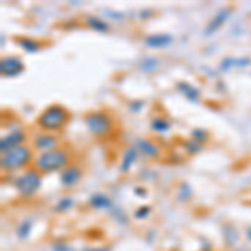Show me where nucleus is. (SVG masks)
Returning <instances> with one entry per match:
<instances>
[{"label": "nucleus", "mask_w": 251, "mask_h": 251, "mask_svg": "<svg viewBox=\"0 0 251 251\" xmlns=\"http://www.w3.org/2000/svg\"><path fill=\"white\" fill-rule=\"evenodd\" d=\"M72 163L71 151L66 148H57L47 152H40L35 156L34 159V168L42 174H50V173H60L64 168H67Z\"/></svg>", "instance_id": "obj_1"}, {"label": "nucleus", "mask_w": 251, "mask_h": 251, "mask_svg": "<svg viewBox=\"0 0 251 251\" xmlns=\"http://www.w3.org/2000/svg\"><path fill=\"white\" fill-rule=\"evenodd\" d=\"M34 149L29 144H22L10 151L3 152L0 156V168L2 171L14 173V171H25L34 166Z\"/></svg>", "instance_id": "obj_2"}, {"label": "nucleus", "mask_w": 251, "mask_h": 251, "mask_svg": "<svg viewBox=\"0 0 251 251\" xmlns=\"http://www.w3.org/2000/svg\"><path fill=\"white\" fill-rule=\"evenodd\" d=\"M69 109L62 104H49V106L44 109L42 112L37 116L35 119V124L40 131L46 132H57L62 131L66 127V124L69 123Z\"/></svg>", "instance_id": "obj_3"}, {"label": "nucleus", "mask_w": 251, "mask_h": 251, "mask_svg": "<svg viewBox=\"0 0 251 251\" xmlns=\"http://www.w3.org/2000/svg\"><path fill=\"white\" fill-rule=\"evenodd\" d=\"M42 179H44V174L39 173L32 166V168L25 169V171H20L19 176H15L14 188L22 198H32L39 193L40 186H42Z\"/></svg>", "instance_id": "obj_4"}, {"label": "nucleus", "mask_w": 251, "mask_h": 251, "mask_svg": "<svg viewBox=\"0 0 251 251\" xmlns=\"http://www.w3.org/2000/svg\"><path fill=\"white\" fill-rule=\"evenodd\" d=\"M84 124L94 137H104L114 127V119L106 111H91L84 116Z\"/></svg>", "instance_id": "obj_5"}, {"label": "nucleus", "mask_w": 251, "mask_h": 251, "mask_svg": "<svg viewBox=\"0 0 251 251\" xmlns=\"http://www.w3.org/2000/svg\"><path fill=\"white\" fill-rule=\"evenodd\" d=\"M57 148H60V137L55 134V132L39 131L32 136V149H34L37 154L52 151V149H57Z\"/></svg>", "instance_id": "obj_6"}, {"label": "nucleus", "mask_w": 251, "mask_h": 251, "mask_svg": "<svg viewBox=\"0 0 251 251\" xmlns=\"http://www.w3.org/2000/svg\"><path fill=\"white\" fill-rule=\"evenodd\" d=\"M24 71H25V64H24V60L19 55L10 54V55H3L0 59V74H2V77L7 79L19 77Z\"/></svg>", "instance_id": "obj_7"}, {"label": "nucleus", "mask_w": 251, "mask_h": 251, "mask_svg": "<svg viewBox=\"0 0 251 251\" xmlns=\"http://www.w3.org/2000/svg\"><path fill=\"white\" fill-rule=\"evenodd\" d=\"M22 144H27V132L22 127L10 129V131H7L5 134L0 137V152L3 154V152Z\"/></svg>", "instance_id": "obj_8"}, {"label": "nucleus", "mask_w": 251, "mask_h": 251, "mask_svg": "<svg viewBox=\"0 0 251 251\" xmlns=\"http://www.w3.org/2000/svg\"><path fill=\"white\" fill-rule=\"evenodd\" d=\"M231 14H233V7L231 5L223 7V9L218 10L216 14L209 19V22L206 24V27H204V35H206V37L216 34V32L220 30L226 22H228V19L231 17Z\"/></svg>", "instance_id": "obj_9"}, {"label": "nucleus", "mask_w": 251, "mask_h": 251, "mask_svg": "<svg viewBox=\"0 0 251 251\" xmlns=\"http://www.w3.org/2000/svg\"><path fill=\"white\" fill-rule=\"evenodd\" d=\"M82 176H84L82 168L75 163H71L67 168H64L62 171L59 173V183L62 188H72V186L79 184Z\"/></svg>", "instance_id": "obj_10"}, {"label": "nucleus", "mask_w": 251, "mask_h": 251, "mask_svg": "<svg viewBox=\"0 0 251 251\" xmlns=\"http://www.w3.org/2000/svg\"><path fill=\"white\" fill-rule=\"evenodd\" d=\"M134 146L139 151V154L146 159H157L161 156V148L154 139L149 137H136Z\"/></svg>", "instance_id": "obj_11"}, {"label": "nucleus", "mask_w": 251, "mask_h": 251, "mask_svg": "<svg viewBox=\"0 0 251 251\" xmlns=\"http://www.w3.org/2000/svg\"><path fill=\"white\" fill-rule=\"evenodd\" d=\"M221 236H223V243H225L226 248L236 250L238 246H240L241 234L233 223H225V225H221Z\"/></svg>", "instance_id": "obj_12"}, {"label": "nucleus", "mask_w": 251, "mask_h": 251, "mask_svg": "<svg viewBox=\"0 0 251 251\" xmlns=\"http://www.w3.org/2000/svg\"><path fill=\"white\" fill-rule=\"evenodd\" d=\"M144 46L148 49H166L173 44V35L171 34H166V32H157V34H148L143 39Z\"/></svg>", "instance_id": "obj_13"}, {"label": "nucleus", "mask_w": 251, "mask_h": 251, "mask_svg": "<svg viewBox=\"0 0 251 251\" xmlns=\"http://www.w3.org/2000/svg\"><path fill=\"white\" fill-rule=\"evenodd\" d=\"M139 151L134 144L131 146H126L123 154H121V161H119V171L121 173H129L132 169V166L137 163L139 159Z\"/></svg>", "instance_id": "obj_14"}, {"label": "nucleus", "mask_w": 251, "mask_h": 251, "mask_svg": "<svg viewBox=\"0 0 251 251\" xmlns=\"http://www.w3.org/2000/svg\"><path fill=\"white\" fill-rule=\"evenodd\" d=\"M174 89H176L186 100H189V102L198 104L201 100V91L196 86H193L191 82H188V80H177V82L174 84Z\"/></svg>", "instance_id": "obj_15"}, {"label": "nucleus", "mask_w": 251, "mask_h": 251, "mask_svg": "<svg viewBox=\"0 0 251 251\" xmlns=\"http://www.w3.org/2000/svg\"><path fill=\"white\" fill-rule=\"evenodd\" d=\"M89 208L97 209V211H111L114 208V201L107 196L106 193H94L87 201Z\"/></svg>", "instance_id": "obj_16"}, {"label": "nucleus", "mask_w": 251, "mask_h": 251, "mask_svg": "<svg viewBox=\"0 0 251 251\" xmlns=\"http://www.w3.org/2000/svg\"><path fill=\"white\" fill-rule=\"evenodd\" d=\"M15 44H17V47L22 49L25 54H37V52H40L44 49L42 40L27 37V35H19V37H15Z\"/></svg>", "instance_id": "obj_17"}, {"label": "nucleus", "mask_w": 251, "mask_h": 251, "mask_svg": "<svg viewBox=\"0 0 251 251\" xmlns=\"http://www.w3.org/2000/svg\"><path fill=\"white\" fill-rule=\"evenodd\" d=\"M171 127H173L171 119L166 117L164 114H156L149 121V129L152 132H156V134H166V132L171 131Z\"/></svg>", "instance_id": "obj_18"}, {"label": "nucleus", "mask_w": 251, "mask_h": 251, "mask_svg": "<svg viewBox=\"0 0 251 251\" xmlns=\"http://www.w3.org/2000/svg\"><path fill=\"white\" fill-rule=\"evenodd\" d=\"M251 66V59L250 57H233L228 55L220 62V72H228L231 69H243Z\"/></svg>", "instance_id": "obj_19"}, {"label": "nucleus", "mask_w": 251, "mask_h": 251, "mask_svg": "<svg viewBox=\"0 0 251 251\" xmlns=\"http://www.w3.org/2000/svg\"><path fill=\"white\" fill-rule=\"evenodd\" d=\"M84 24H86L87 29H91L94 32H100V34H107V32L111 30V25H109L106 20L94 14H87L86 17H84Z\"/></svg>", "instance_id": "obj_20"}, {"label": "nucleus", "mask_w": 251, "mask_h": 251, "mask_svg": "<svg viewBox=\"0 0 251 251\" xmlns=\"http://www.w3.org/2000/svg\"><path fill=\"white\" fill-rule=\"evenodd\" d=\"M34 225H35L34 218H24V220L15 226V236H17V240H20V241L29 240L30 234H32V229H34Z\"/></svg>", "instance_id": "obj_21"}, {"label": "nucleus", "mask_w": 251, "mask_h": 251, "mask_svg": "<svg viewBox=\"0 0 251 251\" xmlns=\"http://www.w3.org/2000/svg\"><path fill=\"white\" fill-rule=\"evenodd\" d=\"M193 186L188 183V181H183L176 189V201L177 203H188L189 200L193 198Z\"/></svg>", "instance_id": "obj_22"}, {"label": "nucleus", "mask_w": 251, "mask_h": 251, "mask_svg": "<svg viewBox=\"0 0 251 251\" xmlns=\"http://www.w3.org/2000/svg\"><path fill=\"white\" fill-rule=\"evenodd\" d=\"M75 206V200L72 196H64L57 200V203L54 204V211L55 213H67L71 211L72 208Z\"/></svg>", "instance_id": "obj_23"}, {"label": "nucleus", "mask_w": 251, "mask_h": 251, "mask_svg": "<svg viewBox=\"0 0 251 251\" xmlns=\"http://www.w3.org/2000/svg\"><path fill=\"white\" fill-rule=\"evenodd\" d=\"M157 67H159V59L152 57V55H148V57L139 60V69L143 72H154Z\"/></svg>", "instance_id": "obj_24"}, {"label": "nucleus", "mask_w": 251, "mask_h": 251, "mask_svg": "<svg viewBox=\"0 0 251 251\" xmlns=\"http://www.w3.org/2000/svg\"><path fill=\"white\" fill-rule=\"evenodd\" d=\"M189 137H191L193 141H196L198 144L204 146L209 141V132L203 127H194V129H191V134H189Z\"/></svg>", "instance_id": "obj_25"}, {"label": "nucleus", "mask_w": 251, "mask_h": 251, "mask_svg": "<svg viewBox=\"0 0 251 251\" xmlns=\"http://www.w3.org/2000/svg\"><path fill=\"white\" fill-rule=\"evenodd\" d=\"M183 149L188 152L189 156H196V154H200V152L203 151V146L198 144L196 141H193L191 137H189V139H186L183 143Z\"/></svg>", "instance_id": "obj_26"}, {"label": "nucleus", "mask_w": 251, "mask_h": 251, "mask_svg": "<svg viewBox=\"0 0 251 251\" xmlns=\"http://www.w3.org/2000/svg\"><path fill=\"white\" fill-rule=\"evenodd\" d=\"M111 214H112V220L117 221L119 225H127V223H129L127 214H126V213H124V209H123V208H119V206H116V204H114V208L111 209Z\"/></svg>", "instance_id": "obj_27"}, {"label": "nucleus", "mask_w": 251, "mask_h": 251, "mask_svg": "<svg viewBox=\"0 0 251 251\" xmlns=\"http://www.w3.org/2000/svg\"><path fill=\"white\" fill-rule=\"evenodd\" d=\"M151 213H152L151 206L143 204V206H139V208H137L136 211H134V218H136V220H146V218L151 216Z\"/></svg>", "instance_id": "obj_28"}, {"label": "nucleus", "mask_w": 251, "mask_h": 251, "mask_svg": "<svg viewBox=\"0 0 251 251\" xmlns=\"http://www.w3.org/2000/svg\"><path fill=\"white\" fill-rule=\"evenodd\" d=\"M144 106H146V102H144L143 99H132V100H129V102H127V109L132 112V114H137V112H141Z\"/></svg>", "instance_id": "obj_29"}, {"label": "nucleus", "mask_w": 251, "mask_h": 251, "mask_svg": "<svg viewBox=\"0 0 251 251\" xmlns=\"http://www.w3.org/2000/svg\"><path fill=\"white\" fill-rule=\"evenodd\" d=\"M50 251H75V250L72 248V246L69 245L67 241L57 240V241H54V243L50 245Z\"/></svg>", "instance_id": "obj_30"}, {"label": "nucleus", "mask_w": 251, "mask_h": 251, "mask_svg": "<svg viewBox=\"0 0 251 251\" xmlns=\"http://www.w3.org/2000/svg\"><path fill=\"white\" fill-rule=\"evenodd\" d=\"M80 251H112V246L109 245H99V246H84Z\"/></svg>", "instance_id": "obj_31"}, {"label": "nucleus", "mask_w": 251, "mask_h": 251, "mask_svg": "<svg viewBox=\"0 0 251 251\" xmlns=\"http://www.w3.org/2000/svg\"><path fill=\"white\" fill-rule=\"evenodd\" d=\"M106 14H109V17L114 20H124V14H121V12H117V10L106 9Z\"/></svg>", "instance_id": "obj_32"}, {"label": "nucleus", "mask_w": 251, "mask_h": 251, "mask_svg": "<svg viewBox=\"0 0 251 251\" xmlns=\"http://www.w3.org/2000/svg\"><path fill=\"white\" fill-rule=\"evenodd\" d=\"M134 194L137 198H146V196H148V191H146V188H143V186H136Z\"/></svg>", "instance_id": "obj_33"}, {"label": "nucleus", "mask_w": 251, "mask_h": 251, "mask_svg": "<svg viewBox=\"0 0 251 251\" xmlns=\"http://www.w3.org/2000/svg\"><path fill=\"white\" fill-rule=\"evenodd\" d=\"M152 14H154V12H152L151 9H144V10H141V12H139V17H141V19H149Z\"/></svg>", "instance_id": "obj_34"}, {"label": "nucleus", "mask_w": 251, "mask_h": 251, "mask_svg": "<svg viewBox=\"0 0 251 251\" xmlns=\"http://www.w3.org/2000/svg\"><path fill=\"white\" fill-rule=\"evenodd\" d=\"M245 238H246V241L251 245V226H246L245 228Z\"/></svg>", "instance_id": "obj_35"}, {"label": "nucleus", "mask_w": 251, "mask_h": 251, "mask_svg": "<svg viewBox=\"0 0 251 251\" xmlns=\"http://www.w3.org/2000/svg\"><path fill=\"white\" fill-rule=\"evenodd\" d=\"M234 251H250V250H248V246H246V245H243V246H238Z\"/></svg>", "instance_id": "obj_36"}]
</instances>
